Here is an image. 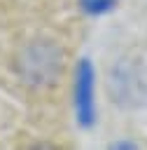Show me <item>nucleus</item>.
I'll return each mask as SVG.
<instances>
[{"mask_svg":"<svg viewBox=\"0 0 147 150\" xmlns=\"http://www.w3.org/2000/svg\"><path fill=\"white\" fill-rule=\"evenodd\" d=\"M107 91L112 101L121 108H145L147 105V63L128 56L119 59L110 68Z\"/></svg>","mask_w":147,"mask_h":150,"instance_id":"1","label":"nucleus"},{"mask_svg":"<svg viewBox=\"0 0 147 150\" xmlns=\"http://www.w3.org/2000/svg\"><path fill=\"white\" fill-rule=\"evenodd\" d=\"M72 110H75V122L82 129H91L98 120V110H96V68L89 59H79L77 66H75Z\"/></svg>","mask_w":147,"mask_h":150,"instance_id":"2","label":"nucleus"},{"mask_svg":"<svg viewBox=\"0 0 147 150\" xmlns=\"http://www.w3.org/2000/svg\"><path fill=\"white\" fill-rule=\"evenodd\" d=\"M21 63L28 82H37V84H49L54 82L56 73H61V54H56V49L47 45L28 49L26 61Z\"/></svg>","mask_w":147,"mask_h":150,"instance_id":"3","label":"nucleus"},{"mask_svg":"<svg viewBox=\"0 0 147 150\" xmlns=\"http://www.w3.org/2000/svg\"><path fill=\"white\" fill-rule=\"evenodd\" d=\"M77 5L86 16H103L110 14L119 5V0H77Z\"/></svg>","mask_w":147,"mask_h":150,"instance_id":"4","label":"nucleus"},{"mask_svg":"<svg viewBox=\"0 0 147 150\" xmlns=\"http://www.w3.org/2000/svg\"><path fill=\"white\" fill-rule=\"evenodd\" d=\"M110 148L112 150H135L138 143L135 141H114V143H110Z\"/></svg>","mask_w":147,"mask_h":150,"instance_id":"5","label":"nucleus"}]
</instances>
